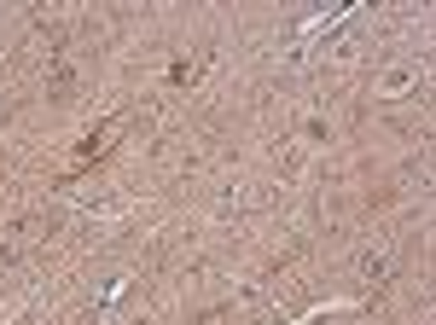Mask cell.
Here are the masks:
<instances>
[{
    "mask_svg": "<svg viewBox=\"0 0 436 325\" xmlns=\"http://www.w3.org/2000/svg\"><path fill=\"white\" fill-rule=\"evenodd\" d=\"M192 81V64H169V88H186Z\"/></svg>",
    "mask_w": 436,
    "mask_h": 325,
    "instance_id": "6da1fadb",
    "label": "cell"
}]
</instances>
